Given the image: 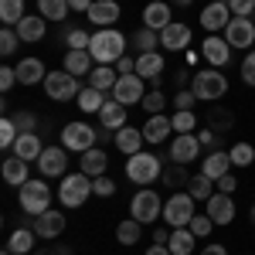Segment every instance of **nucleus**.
I'll return each instance as SVG.
<instances>
[{"label": "nucleus", "instance_id": "f257e3e1", "mask_svg": "<svg viewBox=\"0 0 255 255\" xmlns=\"http://www.w3.org/2000/svg\"><path fill=\"white\" fill-rule=\"evenodd\" d=\"M89 55H92L99 65H116V61L126 55V34L116 31V27H99L96 34H92Z\"/></svg>", "mask_w": 255, "mask_h": 255}, {"label": "nucleus", "instance_id": "f03ea898", "mask_svg": "<svg viewBox=\"0 0 255 255\" xmlns=\"http://www.w3.org/2000/svg\"><path fill=\"white\" fill-rule=\"evenodd\" d=\"M191 92L197 96V102H218V99L228 92V79L221 75V68H204L194 75Z\"/></svg>", "mask_w": 255, "mask_h": 255}, {"label": "nucleus", "instance_id": "7ed1b4c3", "mask_svg": "<svg viewBox=\"0 0 255 255\" xmlns=\"http://www.w3.org/2000/svg\"><path fill=\"white\" fill-rule=\"evenodd\" d=\"M126 177L133 184H157V177H163V163H160L153 153H133L126 157Z\"/></svg>", "mask_w": 255, "mask_h": 255}, {"label": "nucleus", "instance_id": "20e7f679", "mask_svg": "<svg viewBox=\"0 0 255 255\" xmlns=\"http://www.w3.org/2000/svg\"><path fill=\"white\" fill-rule=\"evenodd\" d=\"M20 211H27L31 218L51 211V187L44 180H27L20 187Z\"/></svg>", "mask_w": 255, "mask_h": 255}, {"label": "nucleus", "instance_id": "39448f33", "mask_svg": "<svg viewBox=\"0 0 255 255\" xmlns=\"http://www.w3.org/2000/svg\"><path fill=\"white\" fill-rule=\"evenodd\" d=\"M92 194V177L89 174H65L61 177V187H58V197L65 208H82L85 197Z\"/></svg>", "mask_w": 255, "mask_h": 255}, {"label": "nucleus", "instance_id": "423d86ee", "mask_svg": "<svg viewBox=\"0 0 255 255\" xmlns=\"http://www.w3.org/2000/svg\"><path fill=\"white\" fill-rule=\"evenodd\" d=\"M41 85H44L48 99H55V102H72V99H79V92H82L79 79H75V75H68L65 68H61V72H48Z\"/></svg>", "mask_w": 255, "mask_h": 255}, {"label": "nucleus", "instance_id": "0eeeda50", "mask_svg": "<svg viewBox=\"0 0 255 255\" xmlns=\"http://www.w3.org/2000/svg\"><path fill=\"white\" fill-rule=\"evenodd\" d=\"M194 197L187 194H174L170 201H163V221L170 225V228H187L191 225V218H194Z\"/></svg>", "mask_w": 255, "mask_h": 255}, {"label": "nucleus", "instance_id": "6e6552de", "mask_svg": "<svg viewBox=\"0 0 255 255\" xmlns=\"http://www.w3.org/2000/svg\"><path fill=\"white\" fill-rule=\"evenodd\" d=\"M96 139H99V129H92L89 123H68V126L61 129V146H65V150H75V153L92 150Z\"/></svg>", "mask_w": 255, "mask_h": 255}, {"label": "nucleus", "instance_id": "1a4fd4ad", "mask_svg": "<svg viewBox=\"0 0 255 255\" xmlns=\"http://www.w3.org/2000/svg\"><path fill=\"white\" fill-rule=\"evenodd\" d=\"M129 215L136 218L139 225H150V221H157V218L163 215V201H160V194H157V191L143 187V191H136L133 204H129Z\"/></svg>", "mask_w": 255, "mask_h": 255}, {"label": "nucleus", "instance_id": "9d476101", "mask_svg": "<svg viewBox=\"0 0 255 255\" xmlns=\"http://www.w3.org/2000/svg\"><path fill=\"white\" fill-rule=\"evenodd\" d=\"M225 41L232 48H252L255 44V20L252 17H232L225 27Z\"/></svg>", "mask_w": 255, "mask_h": 255}, {"label": "nucleus", "instance_id": "9b49d317", "mask_svg": "<svg viewBox=\"0 0 255 255\" xmlns=\"http://www.w3.org/2000/svg\"><path fill=\"white\" fill-rule=\"evenodd\" d=\"M228 20H232V7H228V0H211V3L201 10V27H204L208 34L225 31Z\"/></svg>", "mask_w": 255, "mask_h": 255}, {"label": "nucleus", "instance_id": "f8f14e48", "mask_svg": "<svg viewBox=\"0 0 255 255\" xmlns=\"http://www.w3.org/2000/svg\"><path fill=\"white\" fill-rule=\"evenodd\" d=\"M201 157V139L194 136V133H177L174 143H170V160L174 163H180V167H187L191 160Z\"/></svg>", "mask_w": 255, "mask_h": 255}, {"label": "nucleus", "instance_id": "ddd939ff", "mask_svg": "<svg viewBox=\"0 0 255 255\" xmlns=\"http://www.w3.org/2000/svg\"><path fill=\"white\" fill-rule=\"evenodd\" d=\"M38 170L41 177H65V167H68V150L65 146H48L38 160Z\"/></svg>", "mask_w": 255, "mask_h": 255}, {"label": "nucleus", "instance_id": "4468645a", "mask_svg": "<svg viewBox=\"0 0 255 255\" xmlns=\"http://www.w3.org/2000/svg\"><path fill=\"white\" fill-rule=\"evenodd\" d=\"M143 79L139 75H119L116 89H113V99L116 102H123V106H139L143 102Z\"/></svg>", "mask_w": 255, "mask_h": 255}, {"label": "nucleus", "instance_id": "2eb2a0df", "mask_svg": "<svg viewBox=\"0 0 255 255\" xmlns=\"http://www.w3.org/2000/svg\"><path fill=\"white\" fill-rule=\"evenodd\" d=\"M187 44H191V27L184 20H170L160 31V48H167V51H184Z\"/></svg>", "mask_w": 255, "mask_h": 255}, {"label": "nucleus", "instance_id": "dca6fc26", "mask_svg": "<svg viewBox=\"0 0 255 255\" xmlns=\"http://www.w3.org/2000/svg\"><path fill=\"white\" fill-rule=\"evenodd\" d=\"M208 218L215 221V225H232L235 221V201H232V194H211L208 197Z\"/></svg>", "mask_w": 255, "mask_h": 255}, {"label": "nucleus", "instance_id": "f3484780", "mask_svg": "<svg viewBox=\"0 0 255 255\" xmlns=\"http://www.w3.org/2000/svg\"><path fill=\"white\" fill-rule=\"evenodd\" d=\"M201 48H204L201 55L211 61V68H225V65H228V58H232V44H228L225 38H218V34H208Z\"/></svg>", "mask_w": 255, "mask_h": 255}, {"label": "nucleus", "instance_id": "a211bd4d", "mask_svg": "<svg viewBox=\"0 0 255 255\" xmlns=\"http://www.w3.org/2000/svg\"><path fill=\"white\" fill-rule=\"evenodd\" d=\"M136 75L143 82L160 85V75H163V55H160V51H146V55H139V58H136Z\"/></svg>", "mask_w": 255, "mask_h": 255}, {"label": "nucleus", "instance_id": "6ab92c4d", "mask_svg": "<svg viewBox=\"0 0 255 255\" xmlns=\"http://www.w3.org/2000/svg\"><path fill=\"white\" fill-rule=\"evenodd\" d=\"M232 167H235V163H232V157H228L225 150H211L208 157L201 160V174H208L211 180H221L225 174H232Z\"/></svg>", "mask_w": 255, "mask_h": 255}, {"label": "nucleus", "instance_id": "aec40b11", "mask_svg": "<svg viewBox=\"0 0 255 255\" xmlns=\"http://www.w3.org/2000/svg\"><path fill=\"white\" fill-rule=\"evenodd\" d=\"M89 20H92L96 27H113L119 20V3L116 0H96V3L89 7Z\"/></svg>", "mask_w": 255, "mask_h": 255}, {"label": "nucleus", "instance_id": "412c9836", "mask_svg": "<svg viewBox=\"0 0 255 255\" xmlns=\"http://www.w3.org/2000/svg\"><path fill=\"white\" fill-rule=\"evenodd\" d=\"M92 55H89V48H68V51H65V72H68V75H75V79H79V75H89V72H92Z\"/></svg>", "mask_w": 255, "mask_h": 255}, {"label": "nucleus", "instance_id": "4be33fe9", "mask_svg": "<svg viewBox=\"0 0 255 255\" xmlns=\"http://www.w3.org/2000/svg\"><path fill=\"white\" fill-rule=\"evenodd\" d=\"M170 24V3H163V0H153V3H146V10H143V27H150V31H163Z\"/></svg>", "mask_w": 255, "mask_h": 255}, {"label": "nucleus", "instance_id": "5701e85b", "mask_svg": "<svg viewBox=\"0 0 255 255\" xmlns=\"http://www.w3.org/2000/svg\"><path fill=\"white\" fill-rule=\"evenodd\" d=\"M34 232L38 238H58L65 232V215L61 211H44V215L34 218Z\"/></svg>", "mask_w": 255, "mask_h": 255}, {"label": "nucleus", "instance_id": "b1692460", "mask_svg": "<svg viewBox=\"0 0 255 255\" xmlns=\"http://www.w3.org/2000/svg\"><path fill=\"white\" fill-rule=\"evenodd\" d=\"M170 129H174V123L163 116V113H157V116H150L143 123V139L146 143H163V139L170 136Z\"/></svg>", "mask_w": 255, "mask_h": 255}, {"label": "nucleus", "instance_id": "393cba45", "mask_svg": "<svg viewBox=\"0 0 255 255\" xmlns=\"http://www.w3.org/2000/svg\"><path fill=\"white\" fill-rule=\"evenodd\" d=\"M44 61L41 58H20V65H17V82L20 85H41L44 82Z\"/></svg>", "mask_w": 255, "mask_h": 255}, {"label": "nucleus", "instance_id": "a878e982", "mask_svg": "<svg viewBox=\"0 0 255 255\" xmlns=\"http://www.w3.org/2000/svg\"><path fill=\"white\" fill-rule=\"evenodd\" d=\"M99 119H102L106 129H123L126 126V106L116 99H106V106L99 109Z\"/></svg>", "mask_w": 255, "mask_h": 255}, {"label": "nucleus", "instance_id": "bb28decb", "mask_svg": "<svg viewBox=\"0 0 255 255\" xmlns=\"http://www.w3.org/2000/svg\"><path fill=\"white\" fill-rule=\"evenodd\" d=\"M116 82H119V72L113 68V65H96V68L89 72V85L99 89V92H113Z\"/></svg>", "mask_w": 255, "mask_h": 255}, {"label": "nucleus", "instance_id": "cd10ccee", "mask_svg": "<svg viewBox=\"0 0 255 255\" xmlns=\"http://www.w3.org/2000/svg\"><path fill=\"white\" fill-rule=\"evenodd\" d=\"M146 139H143V129H133V126H123V129H116V146L119 153H126V157H133V153H139V146H143Z\"/></svg>", "mask_w": 255, "mask_h": 255}, {"label": "nucleus", "instance_id": "c85d7f7f", "mask_svg": "<svg viewBox=\"0 0 255 255\" xmlns=\"http://www.w3.org/2000/svg\"><path fill=\"white\" fill-rule=\"evenodd\" d=\"M41 153H44V146H41V139H38V133H20L17 136V143H14V157H20V160H38Z\"/></svg>", "mask_w": 255, "mask_h": 255}, {"label": "nucleus", "instance_id": "c756f323", "mask_svg": "<svg viewBox=\"0 0 255 255\" xmlns=\"http://www.w3.org/2000/svg\"><path fill=\"white\" fill-rule=\"evenodd\" d=\"M79 160H82V174H89V177H102V174H106V167H109V157H106V150H99V146L85 150Z\"/></svg>", "mask_w": 255, "mask_h": 255}, {"label": "nucleus", "instance_id": "7c9ffc66", "mask_svg": "<svg viewBox=\"0 0 255 255\" xmlns=\"http://www.w3.org/2000/svg\"><path fill=\"white\" fill-rule=\"evenodd\" d=\"M194 245H197V235L191 228H174V232H170V242H167V249L174 255H191Z\"/></svg>", "mask_w": 255, "mask_h": 255}, {"label": "nucleus", "instance_id": "2f4dec72", "mask_svg": "<svg viewBox=\"0 0 255 255\" xmlns=\"http://www.w3.org/2000/svg\"><path fill=\"white\" fill-rule=\"evenodd\" d=\"M14 31H17L20 41H31V44H34V41L44 38V17H41V14H27V17L14 27Z\"/></svg>", "mask_w": 255, "mask_h": 255}, {"label": "nucleus", "instance_id": "473e14b6", "mask_svg": "<svg viewBox=\"0 0 255 255\" xmlns=\"http://www.w3.org/2000/svg\"><path fill=\"white\" fill-rule=\"evenodd\" d=\"M3 180L14 184V187H24V184L31 180V177H27V160L7 157V160H3Z\"/></svg>", "mask_w": 255, "mask_h": 255}, {"label": "nucleus", "instance_id": "72a5a7b5", "mask_svg": "<svg viewBox=\"0 0 255 255\" xmlns=\"http://www.w3.org/2000/svg\"><path fill=\"white\" fill-rule=\"evenodd\" d=\"M34 238H38V232L17 228V232H10V238H7V249H10L14 255H27L31 249H34Z\"/></svg>", "mask_w": 255, "mask_h": 255}, {"label": "nucleus", "instance_id": "f704fd0d", "mask_svg": "<svg viewBox=\"0 0 255 255\" xmlns=\"http://www.w3.org/2000/svg\"><path fill=\"white\" fill-rule=\"evenodd\" d=\"M24 17H27L24 14V0H0V20H3V27H17Z\"/></svg>", "mask_w": 255, "mask_h": 255}, {"label": "nucleus", "instance_id": "c9c22d12", "mask_svg": "<svg viewBox=\"0 0 255 255\" xmlns=\"http://www.w3.org/2000/svg\"><path fill=\"white\" fill-rule=\"evenodd\" d=\"M211 187H215V180H211L208 174H194L191 180H187V194L194 197V201H208V197L215 194Z\"/></svg>", "mask_w": 255, "mask_h": 255}, {"label": "nucleus", "instance_id": "e433bc0d", "mask_svg": "<svg viewBox=\"0 0 255 255\" xmlns=\"http://www.w3.org/2000/svg\"><path fill=\"white\" fill-rule=\"evenodd\" d=\"M75 102H79L82 113H99V109L106 106V92H99V89H92V85H89V89H82V92H79V99H75Z\"/></svg>", "mask_w": 255, "mask_h": 255}, {"label": "nucleus", "instance_id": "4c0bfd02", "mask_svg": "<svg viewBox=\"0 0 255 255\" xmlns=\"http://www.w3.org/2000/svg\"><path fill=\"white\" fill-rule=\"evenodd\" d=\"M38 10L44 20H65L68 14V0H38Z\"/></svg>", "mask_w": 255, "mask_h": 255}, {"label": "nucleus", "instance_id": "58836bf2", "mask_svg": "<svg viewBox=\"0 0 255 255\" xmlns=\"http://www.w3.org/2000/svg\"><path fill=\"white\" fill-rule=\"evenodd\" d=\"M139 225L136 218H129V221H119V228H116V242L119 245H136L139 242Z\"/></svg>", "mask_w": 255, "mask_h": 255}, {"label": "nucleus", "instance_id": "ea45409f", "mask_svg": "<svg viewBox=\"0 0 255 255\" xmlns=\"http://www.w3.org/2000/svg\"><path fill=\"white\" fill-rule=\"evenodd\" d=\"M157 44H160V34H157V31H150V27H139L136 34H133V48H139V55L157 51Z\"/></svg>", "mask_w": 255, "mask_h": 255}, {"label": "nucleus", "instance_id": "a19ab883", "mask_svg": "<svg viewBox=\"0 0 255 255\" xmlns=\"http://www.w3.org/2000/svg\"><path fill=\"white\" fill-rule=\"evenodd\" d=\"M17 136H20L17 123H14L10 116H3V119H0V150H14Z\"/></svg>", "mask_w": 255, "mask_h": 255}, {"label": "nucleus", "instance_id": "79ce46f5", "mask_svg": "<svg viewBox=\"0 0 255 255\" xmlns=\"http://www.w3.org/2000/svg\"><path fill=\"white\" fill-rule=\"evenodd\" d=\"M228 157H232V163H235V167H252L255 146H252V143H235V146L228 150Z\"/></svg>", "mask_w": 255, "mask_h": 255}, {"label": "nucleus", "instance_id": "37998d69", "mask_svg": "<svg viewBox=\"0 0 255 255\" xmlns=\"http://www.w3.org/2000/svg\"><path fill=\"white\" fill-rule=\"evenodd\" d=\"M170 123H174L177 133H191V129H197V116H194V109H177L174 116H170Z\"/></svg>", "mask_w": 255, "mask_h": 255}, {"label": "nucleus", "instance_id": "c03bdc74", "mask_svg": "<svg viewBox=\"0 0 255 255\" xmlns=\"http://www.w3.org/2000/svg\"><path fill=\"white\" fill-rule=\"evenodd\" d=\"M208 129H215V133H228L232 129V113H225V109H211V116H208Z\"/></svg>", "mask_w": 255, "mask_h": 255}, {"label": "nucleus", "instance_id": "a18cd8bd", "mask_svg": "<svg viewBox=\"0 0 255 255\" xmlns=\"http://www.w3.org/2000/svg\"><path fill=\"white\" fill-rule=\"evenodd\" d=\"M139 106H143L150 116H157L160 109L167 106V99H163V92H160V89H153V92H146V96H143V102H139Z\"/></svg>", "mask_w": 255, "mask_h": 255}, {"label": "nucleus", "instance_id": "49530a36", "mask_svg": "<svg viewBox=\"0 0 255 255\" xmlns=\"http://www.w3.org/2000/svg\"><path fill=\"white\" fill-rule=\"evenodd\" d=\"M17 44H20V38H17L14 27H3V31H0V55H14Z\"/></svg>", "mask_w": 255, "mask_h": 255}, {"label": "nucleus", "instance_id": "de8ad7c7", "mask_svg": "<svg viewBox=\"0 0 255 255\" xmlns=\"http://www.w3.org/2000/svg\"><path fill=\"white\" fill-rule=\"evenodd\" d=\"M187 228H191V232H194L197 238H208V235H211V228H215V221H211L208 215H194Z\"/></svg>", "mask_w": 255, "mask_h": 255}, {"label": "nucleus", "instance_id": "09e8293b", "mask_svg": "<svg viewBox=\"0 0 255 255\" xmlns=\"http://www.w3.org/2000/svg\"><path fill=\"white\" fill-rule=\"evenodd\" d=\"M92 194H99V197H113L116 194V184L109 180V177L102 174V177H92Z\"/></svg>", "mask_w": 255, "mask_h": 255}, {"label": "nucleus", "instance_id": "8fccbe9b", "mask_svg": "<svg viewBox=\"0 0 255 255\" xmlns=\"http://www.w3.org/2000/svg\"><path fill=\"white\" fill-rule=\"evenodd\" d=\"M232 17H252L255 14V0H228Z\"/></svg>", "mask_w": 255, "mask_h": 255}, {"label": "nucleus", "instance_id": "3c124183", "mask_svg": "<svg viewBox=\"0 0 255 255\" xmlns=\"http://www.w3.org/2000/svg\"><path fill=\"white\" fill-rule=\"evenodd\" d=\"M191 177H187V170H180V163H177L174 170H163V184L167 187H180V184H187Z\"/></svg>", "mask_w": 255, "mask_h": 255}, {"label": "nucleus", "instance_id": "603ef678", "mask_svg": "<svg viewBox=\"0 0 255 255\" xmlns=\"http://www.w3.org/2000/svg\"><path fill=\"white\" fill-rule=\"evenodd\" d=\"M68 48H89V44H92V34H89V31H79V27H75V31H68Z\"/></svg>", "mask_w": 255, "mask_h": 255}, {"label": "nucleus", "instance_id": "864d4df0", "mask_svg": "<svg viewBox=\"0 0 255 255\" xmlns=\"http://www.w3.org/2000/svg\"><path fill=\"white\" fill-rule=\"evenodd\" d=\"M242 79H245V85L255 89V51H249L245 61H242Z\"/></svg>", "mask_w": 255, "mask_h": 255}, {"label": "nucleus", "instance_id": "5fc2aeb1", "mask_svg": "<svg viewBox=\"0 0 255 255\" xmlns=\"http://www.w3.org/2000/svg\"><path fill=\"white\" fill-rule=\"evenodd\" d=\"M14 85H17V68L3 65V68H0V89H3V92H10Z\"/></svg>", "mask_w": 255, "mask_h": 255}, {"label": "nucleus", "instance_id": "6e6d98bb", "mask_svg": "<svg viewBox=\"0 0 255 255\" xmlns=\"http://www.w3.org/2000/svg\"><path fill=\"white\" fill-rule=\"evenodd\" d=\"M194 102H197V96L191 92V89H180V92L174 96V106H177V109H194Z\"/></svg>", "mask_w": 255, "mask_h": 255}, {"label": "nucleus", "instance_id": "4d7b16f0", "mask_svg": "<svg viewBox=\"0 0 255 255\" xmlns=\"http://www.w3.org/2000/svg\"><path fill=\"white\" fill-rule=\"evenodd\" d=\"M14 123H17L20 133H34V126H38V119L31 116V113H17V116H10Z\"/></svg>", "mask_w": 255, "mask_h": 255}, {"label": "nucleus", "instance_id": "13d9d810", "mask_svg": "<svg viewBox=\"0 0 255 255\" xmlns=\"http://www.w3.org/2000/svg\"><path fill=\"white\" fill-rule=\"evenodd\" d=\"M197 139H201V146L218 150V139H221V133H215V129H201V133H197Z\"/></svg>", "mask_w": 255, "mask_h": 255}, {"label": "nucleus", "instance_id": "bf43d9fd", "mask_svg": "<svg viewBox=\"0 0 255 255\" xmlns=\"http://www.w3.org/2000/svg\"><path fill=\"white\" fill-rule=\"evenodd\" d=\"M215 184H218V191H221V194H235V187H238L235 174H225L221 180H215Z\"/></svg>", "mask_w": 255, "mask_h": 255}, {"label": "nucleus", "instance_id": "052dcab7", "mask_svg": "<svg viewBox=\"0 0 255 255\" xmlns=\"http://www.w3.org/2000/svg\"><path fill=\"white\" fill-rule=\"evenodd\" d=\"M116 72L119 75H136V61L129 58V55H123V58L116 61Z\"/></svg>", "mask_w": 255, "mask_h": 255}, {"label": "nucleus", "instance_id": "680f3d73", "mask_svg": "<svg viewBox=\"0 0 255 255\" xmlns=\"http://www.w3.org/2000/svg\"><path fill=\"white\" fill-rule=\"evenodd\" d=\"M92 3H96V0H68V10H75V14L85 10V14H89V7H92Z\"/></svg>", "mask_w": 255, "mask_h": 255}, {"label": "nucleus", "instance_id": "e2e57ef3", "mask_svg": "<svg viewBox=\"0 0 255 255\" xmlns=\"http://www.w3.org/2000/svg\"><path fill=\"white\" fill-rule=\"evenodd\" d=\"M146 255H174V252H170L167 245H157V242H153V245L146 249Z\"/></svg>", "mask_w": 255, "mask_h": 255}, {"label": "nucleus", "instance_id": "0e129e2a", "mask_svg": "<svg viewBox=\"0 0 255 255\" xmlns=\"http://www.w3.org/2000/svg\"><path fill=\"white\" fill-rule=\"evenodd\" d=\"M201 255H228V249H225V245H208Z\"/></svg>", "mask_w": 255, "mask_h": 255}, {"label": "nucleus", "instance_id": "69168bd1", "mask_svg": "<svg viewBox=\"0 0 255 255\" xmlns=\"http://www.w3.org/2000/svg\"><path fill=\"white\" fill-rule=\"evenodd\" d=\"M177 7H187V3H194V0H174Z\"/></svg>", "mask_w": 255, "mask_h": 255}, {"label": "nucleus", "instance_id": "338daca9", "mask_svg": "<svg viewBox=\"0 0 255 255\" xmlns=\"http://www.w3.org/2000/svg\"><path fill=\"white\" fill-rule=\"evenodd\" d=\"M3 255H14V252H10V249H3Z\"/></svg>", "mask_w": 255, "mask_h": 255}, {"label": "nucleus", "instance_id": "774afa93", "mask_svg": "<svg viewBox=\"0 0 255 255\" xmlns=\"http://www.w3.org/2000/svg\"><path fill=\"white\" fill-rule=\"evenodd\" d=\"M252 221H255V208H252Z\"/></svg>", "mask_w": 255, "mask_h": 255}]
</instances>
